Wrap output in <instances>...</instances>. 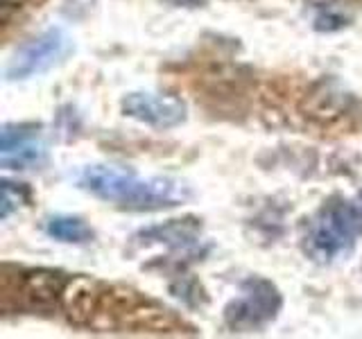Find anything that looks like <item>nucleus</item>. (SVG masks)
Segmentation results:
<instances>
[{
	"instance_id": "obj_1",
	"label": "nucleus",
	"mask_w": 362,
	"mask_h": 339,
	"mask_svg": "<svg viewBox=\"0 0 362 339\" xmlns=\"http://www.w3.org/2000/svg\"><path fill=\"white\" fill-rule=\"evenodd\" d=\"M77 186L93 197L124 210H163L181 206L190 199V188L170 177H139L134 170L118 165H86L77 177Z\"/></svg>"
},
{
	"instance_id": "obj_2",
	"label": "nucleus",
	"mask_w": 362,
	"mask_h": 339,
	"mask_svg": "<svg viewBox=\"0 0 362 339\" xmlns=\"http://www.w3.org/2000/svg\"><path fill=\"white\" fill-rule=\"evenodd\" d=\"M358 233L362 231L354 201L333 197L310 218L301 240V249L315 263L328 265L351 254Z\"/></svg>"
},
{
	"instance_id": "obj_3",
	"label": "nucleus",
	"mask_w": 362,
	"mask_h": 339,
	"mask_svg": "<svg viewBox=\"0 0 362 339\" xmlns=\"http://www.w3.org/2000/svg\"><path fill=\"white\" fill-rule=\"evenodd\" d=\"M283 297L267 278L252 276L243 280L240 294L224 308V323L233 333H254L279 316Z\"/></svg>"
},
{
	"instance_id": "obj_4",
	"label": "nucleus",
	"mask_w": 362,
	"mask_h": 339,
	"mask_svg": "<svg viewBox=\"0 0 362 339\" xmlns=\"http://www.w3.org/2000/svg\"><path fill=\"white\" fill-rule=\"evenodd\" d=\"M73 48L71 37L62 28H50L41 32L39 37L23 43L21 48L11 54L7 64V79L16 82V79H30L34 75H41L50 71L52 66L62 64L68 52Z\"/></svg>"
},
{
	"instance_id": "obj_5",
	"label": "nucleus",
	"mask_w": 362,
	"mask_h": 339,
	"mask_svg": "<svg viewBox=\"0 0 362 339\" xmlns=\"http://www.w3.org/2000/svg\"><path fill=\"white\" fill-rule=\"evenodd\" d=\"M120 109L127 118L154 129H173L188 118L184 100L168 93H150V90L127 93L120 102Z\"/></svg>"
},
{
	"instance_id": "obj_6",
	"label": "nucleus",
	"mask_w": 362,
	"mask_h": 339,
	"mask_svg": "<svg viewBox=\"0 0 362 339\" xmlns=\"http://www.w3.org/2000/svg\"><path fill=\"white\" fill-rule=\"evenodd\" d=\"M48 158V150L41 136L37 133V127H16L3 129V150H0V161L5 170H34L41 167Z\"/></svg>"
},
{
	"instance_id": "obj_7",
	"label": "nucleus",
	"mask_w": 362,
	"mask_h": 339,
	"mask_svg": "<svg viewBox=\"0 0 362 339\" xmlns=\"http://www.w3.org/2000/svg\"><path fill=\"white\" fill-rule=\"evenodd\" d=\"M351 102V93H346L344 86L337 82L333 77H322L320 82H315L308 90H305V95L301 100V113L308 120H315V122H335L344 116L349 111Z\"/></svg>"
},
{
	"instance_id": "obj_8",
	"label": "nucleus",
	"mask_w": 362,
	"mask_h": 339,
	"mask_svg": "<svg viewBox=\"0 0 362 339\" xmlns=\"http://www.w3.org/2000/svg\"><path fill=\"white\" fill-rule=\"evenodd\" d=\"M66 285H68V278L59 274V271L34 269V271H25V274L21 276L18 294L30 308L48 310L52 305L62 303Z\"/></svg>"
},
{
	"instance_id": "obj_9",
	"label": "nucleus",
	"mask_w": 362,
	"mask_h": 339,
	"mask_svg": "<svg viewBox=\"0 0 362 339\" xmlns=\"http://www.w3.org/2000/svg\"><path fill=\"white\" fill-rule=\"evenodd\" d=\"M100 292L95 287V282H90L88 278H75L68 280V285L64 290L62 305L68 314V319L75 323H90V319L100 310Z\"/></svg>"
},
{
	"instance_id": "obj_10",
	"label": "nucleus",
	"mask_w": 362,
	"mask_h": 339,
	"mask_svg": "<svg viewBox=\"0 0 362 339\" xmlns=\"http://www.w3.org/2000/svg\"><path fill=\"white\" fill-rule=\"evenodd\" d=\"M136 240L143 244H165L170 249H188L199 240V224L195 220H170L141 231Z\"/></svg>"
},
{
	"instance_id": "obj_11",
	"label": "nucleus",
	"mask_w": 362,
	"mask_h": 339,
	"mask_svg": "<svg viewBox=\"0 0 362 339\" xmlns=\"http://www.w3.org/2000/svg\"><path fill=\"white\" fill-rule=\"evenodd\" d=\"M45 233L64 244H86L93 237L90 226L73 215H54L45 222Z\"/></svg>"
},
{
	"instance_id": "obj_12",
	"label": "nucleus",
	"mask_w": 362,
	"mask_h": 339,
	"mask_svg": "<svg viewBox=\"0 0 362 339\" xmlns=\"http://www.w3.org/2000/svg\"><path fill=\"white\" fill-rule=\"evenodd\" d=\"M30 203V190L25 184H14V181L5 179L3 181V210H0V218L7 220L11 213L18 210L21 206Z\"/></svg>"
},
{
	"instance_id": "obj_13",
	"label": "nucleus",
	"mask_w": 362,
	"mask_h": 339,
	"mask_svg": "<svg viewBox=\"0 0 362 339\" xmlns=\"http://www.w3.org/2000/svg\"><path fill=\"white\" fill-rule=\"evenodd\" d=\"M344 25H349V16L342 14V11H337L335 7L322 9L315 18V30H320V32H335V30H342Z\"/></svg>"
},
{
	"instance_id": "obj_14",
	"label": "nucleus",
	"mask_w": 362,
	"mask_h": 339,
	"mask_svg": "<svg viewBox=\"0 0 362 339\" xmlns=\"http://www.w3.org/2000/svg\"><path fill=\"white\" fill-rule=\"evenodd\" d=\"M28 0H3V16H9V11H16L25 5Z\"/></svg>"
},
{
	"instance_id": "obj_15",
	"label": "nucleus",
	"mask_w": 362,
	"mask_h": 339,
	"mask_svg": "<svg viewBox=\"0 0 362 339\" xmlns=\"http://www.w3.org/2000/svg\"><path fill=\"white\" fill-rule=\"evenodd\" d=\"M173 5H179V7H197V5H204L206 0H170Z\"/></svg>"
},
{
	"instance_id": "obj_16",
	"label": "nucleus",
	"mask_w": 362,
	"mask_h": 339,
	"mask_svg": "<svg viewBox=\"0 0 362 339\" xmlns=\"http://www.w3.org/2000/svg\"><path fill=\"white\" fill-rule=\"evenodd\" d=\"M354 208H356V215H358V222H360V231H362V190L358 192V197L354 199Z\"/></svg>"
}]
</instances>
